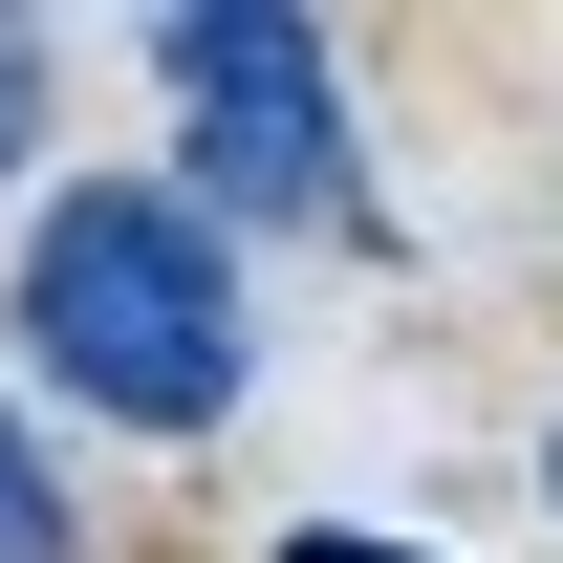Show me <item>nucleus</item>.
Here are the masks:
<instances>
[{
	"label": "nucleus",
	"instance_id": "nucleus-1",
	"mask_svg": "<svg viewBox=\"0 0 563 563\" xmlns=\"http://www.w3.org/2000/svg\"><path fill=\"white\" fill-rule=\"evenodd\" d=\"M22 347L131 433H217L239 412V282L174 196H66L22 239Z\"/></svg>",
	"mask_w": 563,
	"mask_h": 563
},
{
	"label": "nucleus",
	"instance_id": "nucleus-2",
	"mask_svg": "<svg viewBox=\"0 0 563 563\" xmlns=\"http://www.w3.org/2000/svg\"><path fill=\"white\" fill-rule=\"evenodd\" d=\"M152 66H174V131H196L217 217H347V87L282 0H174Z\"/></svg>",
	"mask_w": 563,
	"mask_h": 563
},
{
	"label": "nucleus",
	"instance_id": "nucleus-3",
	"mask_svg": "<svg viewBox=\"0 0 563 563\" xmlns=\"http://www.w3.org/2000/svg\"><path fill=\"white\" fill-rule=\"evenodd\" d=\"M0 563H66V477H44L22 412H0Z\"/></svg>",
	"mask_w": 563,
	"mask_h": 563
},
{
	"label": "nucleus",
	"instance_id": "nucleus-4",
	"mask_svg": "<svg viewBox=\"0 0 563 563\" xmlns=\"http://www.w3.org/2000/svg\"><path fill=\"white\" fill-rule=\"evenodd\" d=\"M282 563H412V542H347V520H303V542H282Z\"/></svg>",
	"mask_w": 563,
	"mask_h": 563
},
{
	"label": "nucleus",
	"instance_id": "nucleus-5",
	"mask_svg": "<svg viewBox=\"0 0 563 563\" xmlns=\"http://www.w3.org/2000/svg\"><path fill=\"white\" fill-rule=\"evenodd\" d=\"M0 174H22V44H0Z\"/></svg>",
	"mask_w": 563,
	"mask_h": 563
},
{
	"label": "nucleus",
	"instance_id": "nucleus-6",
	"mask_svg": "<svg viewBox=\"0 0 563 563\" xmlns=\"http://www.w3.org/2000/svg\"><path fill=\"white\" fill-rule=\"evenodd\" d=\"M542 498H563V433H542Z\"/></svg>",
	"mask_w": 563,
	"mask_h": 563
}]
</instances>
